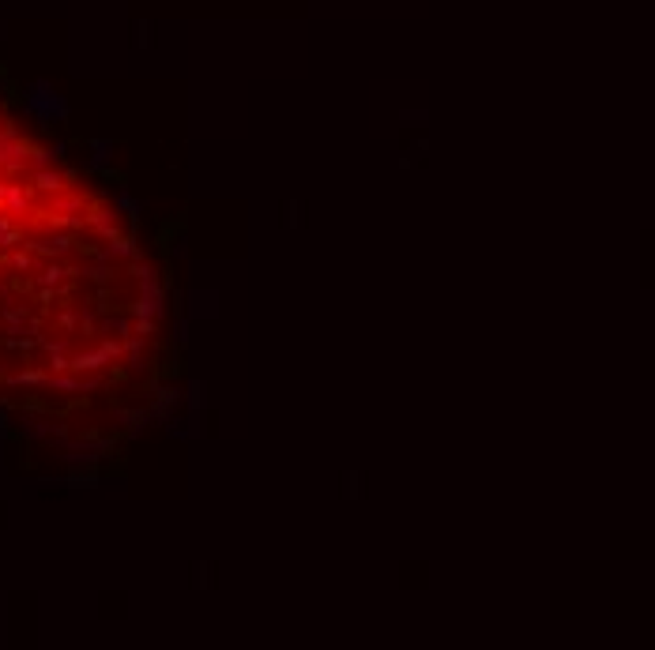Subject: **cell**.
I'll use <instances>...</instances> for the list:
<instances>
[{"mask_svg": "<svg viewBox=\"0 0 655 650\" xmlns=\"http://www.w3.org/2000/svg\"><path fill=\"white\" fill-rule=\"evenodd\" d=\"M117 207L95 203L61 170V151L31 143L0 113V387L26 398H83L121 365H140L151 323L79 301L121 275L151 278Z\"/></svg>", "mask_w": 655, "mask_h": 650, "instance_id": "obj_1", "label": "cell"}]
</instances>
